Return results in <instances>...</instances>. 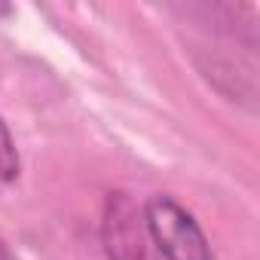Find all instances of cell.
<instances>
[{
	"mask_svg": "<svg viewBox=\"0 0 260 260\" xmlns=\"http://www.w3.org/2000/svg\"><path fill=\"white\" fill-rule=\"evenodd\" d=\"M150 242L162 260H214L211 245L193 214L169 196H153L144 205Z\"/></svg>",
	"mask_w": 260,
	"mask_h": 260,
	"instance_id": "cell-1",
	"label": "cell"
},
{
	"mask_svg": "<svg viewBox=\"0 0 260 260\" xmlns=\"http://www.w3.org/2000/svg\"><path fill=\"white\" fill-rule=\"evenodd\" d=\"M101 242L110 260H162L150 242L144 211L125 193H110L101 217Z\"/></svg>",
	"mask_w": 260,
	"mask_h": 260,
	"instance_id": "cell-2",
	"label": "cell"
},
{
	"mask_svg": "<svg viewBox=\"0 0 260 260\" xmlns=\"http://www.w3.org/2000/svg\"><path fill=\"white\" fill-rule=\"evenodd\" d=\"M19 169H22V162H19L16 141L10 135L7 122L0 119V184H13L19 178Z\"/></svg>",
	"mask_w": 260,
	"mask_h": 260,
	"instance_id": "cell-3",
	"label": "cell"
}]
</instances>
